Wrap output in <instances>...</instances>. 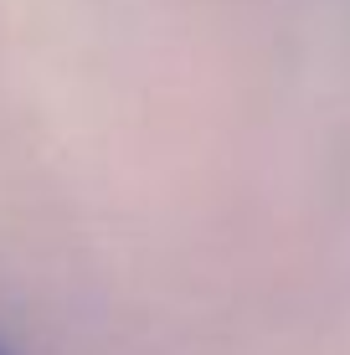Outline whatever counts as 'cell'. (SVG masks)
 <instances>
[{
	"label": "cell",
	"instance_id": "6da1fadb",
	"mask_svg": "<svg viewBox=\"0 0 350 355\" xmlns=\"http://www.w3.org/2000/svg\"><path fill=\"white\" fill-rule=\"evenodd\" d=\"M0 355H6V350H0Z\"/></svg>",
	"mask_w": 350,
	"mask_h": 355
}]
</instances>
